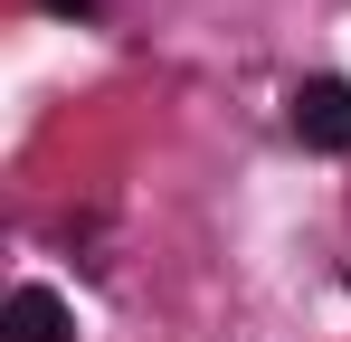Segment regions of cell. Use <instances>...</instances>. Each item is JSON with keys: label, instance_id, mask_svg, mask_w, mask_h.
Here are the masks:
<instances>
[{"label": "cell", "instance_id": "cell-3", "mask_svg": "<svg viewBox=\"0 0 351 342\" xmlns=\"http://www.w3.org/2000/svg\"><path fill=\"white\" fill-rule=\"evenodd\" d=\"M48 10H58V19H95V0H48Z\"/></svg>", "mask_w": 351, "mask_h": 342}, {"label": "cell", "instance_id": "cell-2", "mask_svg": "<svg viewBox=\"0 0 351 342\" xmlns=\"http://www.w3.org/2000/svg\"><path fill=\"white\" fill-rule=\"evenodd\" d=\"M66 333H76V314H66L58 285H19L0 304V342H66Z\"/></svg>", "mask_w": 351, "mask_h": 342}, {"label": "cell", "instance_id": "cell-1", "mask_svg": "<svg viewBox=\"0 0 351 342\" xmlns=\"http://www.w3.org/2000/svg\"><path fill=\"white\" fill-rule=\"evenodd\" d=\"M285 124L304 152H351V76H304L285 95Z\"/></svg>", "mask_w": 351, "mask_h": 342}]
</instances>
